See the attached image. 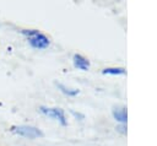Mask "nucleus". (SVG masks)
<instances>
[{
  "label": "nucleus",
  "instance_id": "20e7f679",
  "mask_svg": "<svg viewBox=\"0 0 157 146\" xmlns=\"http://www.w3.org/2000/svg\"><path fill=\"white\" fill-rule=\"evenodd\" d=\"M72 59H74V66L75 67L80 69V70H83V71L90 69V63L85 56H82L80 54H75Z\"/></svg>",
  "mask_w": 157,
  "mask_h": 146
},
{
  "label": "nucleus",
  "instance_id": "423d86ee",
  "mask_svg": "<svg viewBox=\"0 0 157 146\" xmlns=\"http://www.w3.org/2000/svg\"><path fill=\"white\" fill-rule=\"evenodd\" d=\"M56 85H58V87L60 88V91H61L63 93L67 94V96H76V94L78 93V90L69 88V87H66V86H65V85H63V83H56Z\"/></svg>",
  "mask_w": 157,
  "mask_h": 146
},
{
  "label": "nucleus",
  "instance_id": "39448f33",
  "mask_svg": "<svg viewBox=\"0 0 157 146\" xmlns=\"http://www.w3.org/2000/svg\"><path fill=\"white\" fill-rule=\"evenodd\" d=\"M113 117L115 118V120H118L120 123H126V118H128L126 109L125 108H115L113 110Z\"/></svg>",
  "mask_w": 157,
  "mask_h": 146
},
{
  "label": "nucleus",
  "instance_id": "f03ea898",
  "mask_svg": "<svg viewBox=\"0 0 157 146\" xmlns=\"http://www.w3.org/2000/svg\"><path fill=\"white\" fill-rule=\"evenodd\" d=\"M12 131L23 136V137H28V139H36V137H40L43 136V133L31 125H20V126H13Z\"/></svg>",
  "mask_w": 157,
  "mask_h": 146
},
{
  "label": "nucleus",
  "instance_id": "0eeeda50",
  "mask_svg": "<svg viewBox=\"0 0 157 146\" xmlns=\"http://www.w3.org/2000/svg\"><path fill=\"white\" fill-rule=\"evenodd\" d=\"M103 74H109V75H123L125 74V70L123 67H107L103 70Z\"/></svg>",
  "mask_w": 157,
  "mask_h": 146
},
{
  "label": "nucleus",
  "instance_id": "7ed1b4c3",
  "mask_svg": "<svg viewBox=\"0 0 157 146\" xmlns=\"http://www.w3.org/2000/svg\"><path fill=\"white\" fill-rule=\"evenodd\" d=\"M39 110H40L43 114H45V115H48V117H50V118H54V119L59 120L63 125L66 124V119H65V114H64L63 109H60V108H47V107H40Z\"/></svg>",
  "mask_w": 157,
  "mask_h": 146
},
{
  "label": "nucleus",
  "instance_id": "f257e3e1",
  "mask_svg": "<svg viewBox=\"0 0 157 146\" xmlns=\"http://www.w3.org/2000/svg\"><path fill=\"white\" fill-rule=\"evenodd\" d=\"M22 33L26 36L28 43L36 49H44L49 45V39L37 29H25Z\"/></svg>",
  "mask_w": 157,
  "mask_h": 146
}]
</instances>
